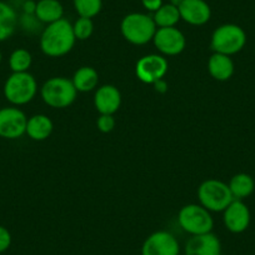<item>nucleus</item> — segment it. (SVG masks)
<instances>
[{
	"instance_id": "obj_1",
	"label": "nucleus",
	"mask_w": 255,
	"mask_h": 255,
	"mask_svg": "<svg viewBox=\"0 0 255 255\" xmlns=\"http://www.w3.org/2000/svg\"><path fill=\"white\" fill-rule=\"evenodd\" d=\"M75 41L73 24L63 18L46 25L40 35V49L46 56L60 58L73 50Z\"/></svg>"
},
{
	"instance_id": "obj_2",
	"label": "nucleus",
	"mask_w": 255,
	"mask_h": 255,
	"mask_svg": "<svg viewBox=\"0 0 255 255\" xmlns=\"http://www.w3.org/2000/svg\"><path fill=\"white\" fill-rule=\"evenodd\" d=\"M156 29L153 16L144 13L128 14L120 23L123 38L134 45H145L153 41Z\"/></svg>"
},
{
	"instance_id": "obj_3",
	"label": "nucleus",
	"mask_w": 255,
	"mask_h": 255,
	"mask_svg": "<svg viewBox=\"0 0 255 255\" xmlns=\"http://www.w3.org/2000/svg\"><path fill=\"white\" fill-rule=\"evenodd\" d=\"M43 102L54 109H64L75 102L78 92L72 80L64 77H54L46 80L40 89Z\"/></svg>"
},
{
	"instance_id": "obj_4",
	"label": "nucleus",
	"mask_w": 255,
	"mask_h": 255,
	"mask_svg": "<svg viewBox=\"0 0 255 255\" xmlns=\"http://www.w3.org/2000/svg\"><path fill=\"white\" fill-rule=\"evenodd\" d=\"M4 97L14 107L30 103L38 93V83L29 72L11 73L3 88Z\"/></svg>"
},
{
	"instance_id": "obj_5",
	"label": "nucleus",
	"mask_w": 255,
	"mask_h": 255,
	"mask_svg": "<svg viewBox=\"0 0 255 255\" xmlns=\"http://www.w3.org/2000/svg\"><path fill=\"white\" fill-rule=\"evenodd\" d=\"M247 44V34L242 26L237 24H223L212 34L210 48L214 53L234 55L244 49Z\"/></svg>"
},
{
	"instance_id": "obj_6",
	"label": "nucleus",
	"mask_w": 255,
	"mask_h": 255,
	"mask_svg": "<svg viewBox=\"0 0 255 255\" xmlns=\"http://www.w3.org/2000/svg\"><path fill=\"white\" fill-rule=\"evenodd\" d=\"M198 199L202 207L209 212H224L234 200L229 185L218 179H208L198 188Z\"/></svg>"
},
{
	"instance_id": "obj_7",
	"label": "nucleus",
	"mask_w": 255,
	"mask_h": 255,
	"mask_svg": "<svg viewBox=\"0 0 255 255\" xmlns=\"http://www.w3.org/2000/svg\"><path fill=\"white\" fill-rule=\"evenodd\" d=\"M178 223L181 229L191 237L212 233L214 228L212 214L200 204L184 205L178 213Z\"/></svg>"
},
{
	"instance_id": "obj_8",
	"label": "nucleus",
	"mask_w": 255,
	"mask_h": 255,
	"mask_svg": "<svg viewBox=\"0 0 255 255\" xmlns=\"http://www.w3.org/2000/svg\"><path fill=\"white\" fill-rule=\"evenodd\" d=\"M25 113L16 107H6L0 109V138L19 139L26 131Z\"/></svg>"
},
{
	"instance_id": "obj_9",
	"label": "nucleus",
	"mask_w": 255,
	"mask_h": 255,
	"mask_svg": "<svg viewBox=\"0 0 255 255\" xmlns=\"http://www.w3.org/2000/svg\"><path fill=\"white\" fill-rule=\"evenodd\" d=\"M169 64L164 56L159 54H148L136 61L135 74L140 82L145 84H155L164 79L168 73Z\"/></svg>"
},
{
	"instance_id": "obj_10",
	"label": "nucleus",
	"mask_w": 255,
	"mask_h": 255,
	"mask_svg": "<svg viewBox=\"0 0 255 255\" xmlns=\"http://www.w3.org/2000/svg\"><path fill=\"white\" fill-rule=\"evenodd\" d=\"M178 239L166 230H158L149 235L141 247V255H179Z\"/></svg>"
},
{
	"instance_id": "obj_11",
	"label": "nucleus",
	"mask_w": 255,
	"mask_h": 255,
	"mask_svg": "<svg viewBox=\"0 0 255 255\" xmlns=\"http://www.w3.org/2000/svg\"><path fill=\"white\" fill-rule=\"evenodd\" d=\"M153 43L161 54L174 56L183 53L186 45V39L185 35L175 26L158 28L153 38Z\"/></svg>"
},
{
	"instance_id": "obj_12",
	"label": "nucleus",
	"mask_w": 255,
	"mask_h": 255,
	"mask_svg": "<svg viewBox=\"0 0 255 255\" xmlns=\"http://www.w3.org/2000/svg\"><path fill=\"white\" fill-rule=\"evenodd\" d=\"M223 222L230 233L240 234L244 233L250 225V210L243 200H233L224 210Z\"/></svg>"
},
{
	"instance_id": "obj_13",
	"label": "nucleus",
	"mask_w": 255,
	"mask_h": 255,
	"mask_svg": "<svg viewBox=\"0 0 255 255\" xmlns=\"http://www.w3.org/2000/svg\"><path fill=\"white\" fill-rule=\"evenodd\" d=\"M178 9L181 20L190 25H205L212 18V9L205 0H183Z\"/></svg>"
},
{
	"instance_id": "obj_14",
	"label": "nucleus",
	"mask_w": 255,
	"mask_h": 255,
	"mask_svg": "<svg viewBox=\"0 0 255 255\" xmlns=\"http://www.w3.org/2000/svg\"><path fill=\"white\" fill-rule=\"evenodd\" d=\"M185 255H222V243L213 233L193 235L184 248Z\"/></svg>"
},
{
	"instance_id": "obj_15",
	"label": "nucleus",
	"mask_w": 255,
	"mask_h": 255,
	"mask_svg": "<svg viewBox=\"0 0 255 255\" xmlns=\"http://www.w3.org/2000/svg\"><path fill=\"white\" fill-rule=\"evenodd\" d=\"M94 105L100 114L114 115L122 105V93L115 85H102L95 92Z\"/></svg>"
},
{
	"instance_id": "obj_16",
	"label": "nucleus",
	"mask_w": 255,
	"mask_h": 255,
	"mask_svg": "<svg viewBox=\"0 0 255 255\" xmlns=\"http://www.w3.org/2000/svg\"><path fill=\"white\" fill-rule=\"evenodd\" d=\"M235 65L229 55L219 53H213L208 60V72L213 79L218 82H227L233 77Z\"/></svg>"
},
{
	"instance_id": "obj_17",
	"label": "nucleus",
	"mask_w": 255,
	"mask_h": 255,
	"mask_svg": "<svg viewBox=\"0 0 255 255\" xmlns=\"http://www.w3.org/2000/svg\"><path fill=\"white\" fill-rule=\"evenodd\" d=\"M54 129L53 120L45 114H35L30 117L26 123L25 134L35 141L46 140L51 135Z\"/></svg>"
},
{
	"instance_id": "obj_18",
	"label": "nucleus",
	"mask_w": 255,
	"mask_h": 255,
	"mask_svg": "<svg viewBox=\"0 0 255 255\" xmlns=\"http://www.w3.org/2000/svg\"><path fill=\"white\" fill-rule=\"evenodd\" d=\"M34 15L40 23L48 25L63 19L64 6L59 0H39L36 1Z\"/></svg>"
},
{
	"instance_id": "obj_19",
	"label": "nucleus",
	"mask_w": 255,
	"mask_h": 255,
	"mask_svg": "<svg viewBox=\"0 0 255 255\" xmlns=\"http://www.w3.org/2000/svg\"><path fill=\"white\" fill-rule=\"evenodd\" d=\"M18 14L10 4L0 0V41L10 38L18 26Z\"/></svg>"
},
{
	"instance_id": "obj_20",
	"label": "nucleus",
	"mask_w": 255,
	"mask_h": 255,
	"mask_svg": "<svg viewBox=\"0 0 255 255\" xmlns=\"http://www.w3.org/2000/svg\"><path fill=\"white\" fill-rule=\"evenodd\" d=\"M229 189L235 200H243L253 194L255 189V181L252 175L247 173L235 174L229 181Z\"/></svg>"
},
{
	"instance_id": "obj_21",
	"label": "nucleus",
	"mask_w": 255,
	"mask_h": 255,
	"mask_svg": "<svg viewBox=\"0 0 255 255\" xmlns=\"http://www.w3.org/2000/svg\"><path fill=\"white\" fill-rule=\"evenodd\" d=\"M72 82L78 93L92 92L99 84V74L94 68L82 67L74 73Z\"/></svg>"
},
{
	"instance_id": "obj_22",
	"label": "nucleus",
	"mask_w": 255,
	"mask_h": 255,
	"mask_svg": "<svg viewBox=\"0 0 255 255\" xmlns=\"http://www.w3.org/2000/svg\"><path fill=\"white\" fill-rule=\"evenodd\" d=\"M153 19L156 28H171L181 20L178 6L170 3L163 4L155 13H153Z\"/></svg>"
},
{
	"instance_id": "obj_23",
	"label": "nucleus",
	"mask_w": 255,
	"mask_h": 255,
	"mask_svg": "<svg viewBox=\"0 0 255 255\" xmlns=\"http://www.w3.org/2000/svg\"><path fill=\"white\" fill-rule=\"evenodd\" d=\"M33 63V56L26 49H15L9 56V68L13 73H25Z\"/></svg>"
},
{
	"instance_id": "obj_24",
	"label": "nucleus",
	"mask_w": 255,
	"mask_h": 255,
	"mask_svg": "<svg viewBox=\"0 0 255 255\" xmlns=\"http://www.w3.org/2000/svg\"><path fill=\"white\" fill-rule=\"evenodd\" d=\"M73 5L78 15L93 19L102 11L103 0H73Z\"/></svg>"
},
{
	"instance_id": "obj_25",
	"label": "nucleus",
	"mask_w": 255,
	"mask_h": 255,
	"mask_svg": "<svg viewBox=\"0 0 255 255\" xmlns=\"http://www.w3.org/2000/svg\"><path fill=\"white\" fill-rule=\"evenodd\" d=\"M73 30L77 40H87L94 33V23L93 19L83 18L79 16L74 24H73Z\"/></svg>"
},
{
	"instance_id": "obj_26",
	"label": "nucleus",
	"mask_w": 255,
	"mask_h": 255,
	"mask_svg": "<svg viewBox=\"0 0 255 255\" xmlns=\"http://www.w3.org/2000/svg\"><path fill=\"white\" fill-rule=\"evenodd\" d=\"M115 124H117V122H115V118L113 115L100 114V117L97 120L98 129H99V131H102L104 134H108L114 130Z\"/></svg>"
},
{
	"instance_id": "obj_27",
	"label": "nucleus",
	"mask_w": 255,
	"mask_h": 255,
	"mask_svg": "<svg viewBox=\"0 0 255 255\" xmlns=\"http://www.w3.org/2000/svg\"><path fill=\"white\" fill-rule=\"evenodd\" d=\"M11 242H13V238H11L10 232L5 227L0 225V254L10 248Z\"/></svg>"
},
{
	"instance_id": "obj_28",
	"label": "nucleus",
	"mask_w": 255,
	"mask_h": 255,
	"mask_svg": "<svg viewBox=\"0 0 255 255\" xmlns=\"http://www.w3.org/2000/svg\"><path fill=\"white\" fill-rule=\"evenodd\" d=\"M141 4H143L144 9L150 13H155L161 5H163V0H141Z\"/></svg>"
},
{
	"instance_id": "obj_29",
	"label": "nucleus",
	"mask_w": 255,
	"mask_h": 255,
	"mask_svg": "<svg viewBox=\"0 0 255 255\" xmlns=\"http://www.w3.org/2000/svg\"><path fill=\"white\" fill-rule=\"evenodd\" d=\"M35 8H36V1H34V0H26L25 3L23 4L24 14L34 15V14H35Z\"/></svg>"
},
{
	"instance_id": "obj_30",
	"label": "nucleus",
	"mask_w": 255,
	"mask_h": 255,
	"mask_svg": "<svg viewBox=\"0 0 255 255\" xmlns=\"http://www.w3.org/2000/svg\"><path fill=\"white\" fill-rule=\"evenodd\" d=\"M154 85H155V89L158 90V92H160V93L166 92V83L164 82V79L159 80V82H156Z\"/></svg>"
},
{
	"instance_id": "obj_31",
	"label": "nucleus",
	"mask_w": 255,
	"mask_h": 255,
	"mask_svg": "<svg viewBox=\"0 0 255 255\" xmlns=\"http://www.w3.org/2000/svg\"><path fill=\"white\" fill-rule=\"evenodd\" d=\"M181 1H183V0H170V4H173V5L175 6H179L181 4Z\"/></svg>"
},
{
	"instance_id": "obj_32",
	"label": "nucleus",
	"mask_w": 255,
	"mask_h": 255,
	"mask_svg": "<svg viewBox=\"0 0 255 255\" xmlns=\"http://www.w3.org/2000/svg\"><path fill=\"white\" fill-rule=\"evenodd\" d=\"M1 61H3V54L0 51V64H1Z\"/></svg>"
}]
</instances>
